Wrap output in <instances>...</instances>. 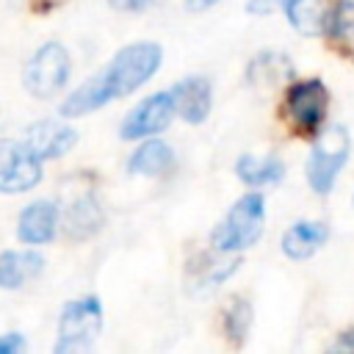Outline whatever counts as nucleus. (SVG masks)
<instances>
[{
	"instance_id": "1",
	"label": "nucleus",
	"mask_w": 354,
	"mask_h": 354,
	"mask_svg": "<svg viewBox=\"0 0 354 354\" xmlns=\"http://www.w3.org/2000/svg\"><path fill=\"white\" fill-rule=\"evenodd\" d=\"M158 66H160V47L152 41H138V44L119 50L113 61L108 64V69L94 77H97V86L105 102H111L116 97L136 91L141 83H147L158 72Z\"/></svg>"
},
{
	"instance_id": "2",
	"label": "nucleus",
	"mask_w": 354,
	"mask_h": 354,
	"mask_svg": "<svg viewBox=\"0 0 354 354\" xmlns=\"http://www.w3.org/2000/svg\"><path fill=\"white\" fill-rule=\"evenodd\" d=\"M263 218H266L263 196L260 194H246L243 199H238L230 207L227 218L213 230V235H210L213 249H218L224 254L249 249L263 232Z\"/></svg>"
},
{
	"instance_id": "3",
	"label": "nucleus",
	"mask_w": 354,
	"mask_h": 354,
	"mask_svg": "<svg viewBox=\"0 0 354 354\" xmlns=\"http://www.w3.org/2000/svg\"><path fill=\"white\" fill-rule=\"evenodd\" d=\"M69 77V55L61 44L55 41H47L41 44L33 58L28 61L25 72H22V80H25V88L39 97V100H47V97H55L64 83Z\"/></svg>"
},
{
	"instance_id": "4",
	"label": "nucleus",
	"mask_w": 354,
	"mask_h": 354,
	"mask_svg": "<svg viewBox=\"0 0 354 354\" xmlns=\"http://www.w3.org/2000/svg\"><path fill=\"white\" fill-rule=\"evenodd\" d=\"M348 158V133L346 127L335 124L329 130L321 133V138L313 147V155L307 160V180L313 185V191L326 194L335 185L337 171L346 166Z\"/></svg>"
},
{
	"instance_id": "5",
	"label": "nucleus",
	"mask_w": 354,
	"mask_h": 354,
	"mask_svg": "<svg viewBox=\"0 0 354 354\" xmlns=\"http://www.w3.org/2000/svg\"><path fill=\"white\" fill-rule=\"evenodd\" d=\"M100 326H102V310L94 296L69 301L61 313L55 351H86L100 335Z\"/></svg>"
},
{
	"instance_id": "6",
	"label": "nucleus",
	"mask_w": 354,
	"mask_h": 354,
	"mask_svg": "<svg viewBox=\"0 0 354 354\" xmlns=\"http://www.w3.org/2000/svg\"><path fill=\"white\" fill-rule=\"evenodd\" d=\"M285 113L290 119V124L304 133V136H315L321 130L324 113H326V88L321 80H301L293 83L288 88L285 97Z\"/></svg>"
},
{
	"instance_id": "7",
	"label": "nucleus",
	"mask_w": 354,
	"mask_h": 354,
	"mask_svg": "<svg viewBox=\"0 0 354 354\" xmlns=\"http://www.w3.org/2000/svg\"><path fill=\"white\" fill-rule=\"evenodd\" d=\"M41 180V160L19 141H0V191L22 194Z\"/></svg>"
},
{
	"instance_id": "8",
	"label": "nucleus",
	"mask_w": 354,
	"mask_h": 354,
	"mask_svg": "<svg viewBox=\"0 0 354 354\" xmlns=\"http://www.w3.org/2000/svg\"><path fill=\"white\" fill-rule=\"evenodd\" d=\"M171 116H174L171 91L152 94L127 113V119L122 122V138H144V136L160 133L169 127Z\"/></svg>"
},
{
	"instance_id": "9",
	"label": "nucleus",
	"mask_w": 354,
	"mask_h": 354,
	"mask_svg": "<svg viewBox=\"0 0 354 354\" xmlns=\"http://www.w3.org/2000/svg\"><path fill=\"white\" fill-rule=\"evenodd\" d=\"M77 141V133L64 124V122H55V119H44V122H36L33 127H28V149L44 160V158H61L64 152H69Z\"/></svg>"
},
{
	"instance_id": "10",
	"label": "nucleus",
	"mask_w": 354,
	"mask_h": 354,
	"mask_svg": "<svg viewBox=\"0 0 354 354\" xmlns=\"http://www.w3.org/2000/svg\"><path fill=\"white\" fill-rule=\"evenodd\" d=\"M171 100H174V113H180L191 124H199L210 113V100H213L210 83L205 77H188L171 88Z\"/></svg>"
},
{
	"instance_id": "11",
	"label": "nucleus",
	"mask_w": 354,
	"mask_h": 354,
	"mask_svg": "<svg viewBox=\"0 0 354 354\" xmlns=\"http://www.w3.org/2000/svg\"><path fill=\"white\" fill-rule=\"evenodd\" d=\"M55 224H58V207L47 199H39L33 205H28L19 216V227L17 235L22 243H47L55 235Z\"/></svg>"
},
{
	"instance_id": "12",
	"label": "nucleus",
	"mask_w": 354,
	"mask_h": 354,
	"mask_svg": "<svg viewBox=\"0 0 354 354\" xmlns=\"http://www.w3.org/2000/svg\"><path fill=\"white\" fill-rule=\"evenodd\" d=\"M44 268L41 254L36 252H3L0 254V288L19 290L25 282L36 279Z\"/></svg>"
},
{
	"instance_id": "13",
	"label": "nucleus",
	"mask_w": 354,
	"mask_h": 354,
	"mask_svg": "<svg viewBox=\"0 0 354 354\" xmlns=\"http://www.w3.org/2000/svg\"><path fill=\"white\" fill-rule=\"evenodd\" d=\"M326 235H329L326 224H321V221H299L282 235V252L288 257H293V260H304V257L315 254L324 246Z\"/></svg>"
},
{
	"instance_id": "14",
	"label": "nucleus",
	"mask_w": 354,
	"mask_h": 354,
	"mask_svg": "<svg viewBox=\"0 0 354 354\" xmlns=\"http://www.w3.org/2000/svg\"><path fill=\"white\" fill-rule=\"evenodd\" d=\"M290 25L304 36H318L326 30L329 6L326 0H285L282 3Z\"/></svg>"
},
{
	"instance_id": "15",
	"label": "nucleus",
	"mask_w": 354,
	"mask_h": 354,
	"mask_svg": "<svg viewBox=\"0 0 354 354\" xmlns=\"http://www.w3.org/2000/svg\"><path fill=\"white\" fill-rule=\"evenodd\" d=\"M174 163V152L169 144L163 141H144L133 158H130V171L144 174V177H158L163 171H169Z\"/></svg>"
},
{
	"instance_id": "16",
	"label": "nucleus",
	"mask_w": 354,
	"mask_h": 354,
	"mask_svg": "<svg viewBox=\"0 0 354 354\" xmlns=\"http://www.w3.org/2000/svg\"><path fill=\"white\" fill-rule=\"evenodd\" d=\"M235 171L238 177L246 183V185H271V183H279L282 174H285V166L282 160L277 158H260V155H241L238 163H235Z\"/></svg>"
},
{
	"instance_id": "17",
	"label": "nucleus",
	"mask_w": 354,
	"mask_h": 354,
	"mask_svg": "<svg viewBox=\"0 0 354 354\" xmlns=\"http://www.w3.org/2000/svg\"><path fill=\"white\" fill-rule=\"evenodd\" d=\"M224 324H227V335L232 340H243L246 332H249V324H252V307H249V301L246 299H232L227 304Z\"/></svg>"
},
{
	"instance_id": "18",
	"label": "nucleus",
	"mask_w": 354,
	"mask_h": 354,
	"mask_svg": "<svg viewBox=\"0 0 354 354\" xmlns=\"http://www.w3.org/2000/svg\"><path fill=\"white\" fill-rule=\"evenodd\" d=\"M100 218H102V213L97 210V205L83 199V202L72 205V210H69V232L72 235H86L100 224Z\"/></svg>"
},
{
	"instance_id": "19",
	"label": "nucleus",
	"mask_w": 354,
	"mask_h": 354,
	"mask_svg": "<svg viewBox=\"0 0 354 354\" xmlns=\"http://www.w3.org/2000/svg\"><path fill=\"white\" fill-rule=\"evenodd\" d=\"M326 30L337 39H348L354 36V3L340 0L335 8H329V19H326Z\"/></svg>"
},
{
	"instance_id": "20",
	"label": "nucleus",
	"mask_w": 354,
	"mask_h": 354,
	"mask_svg": "<svg viewBox=\"0 0 354 354\" xmlns=\"http://www.w3.org/2000/svg\"><path fill=\"white\" fill-rule=\"evenodd\" d=\"M22 348H25V337L19 332H11V335L0 337V354H19Z\"/></svg>"
},
{
	"instance_id": "21",
	"label": "nucleus",
	"mask_w": 354,
	"mask_h": 354,
	"mask_svg": "<svg viewBox=\"0 0 354 354\" xmlns=\"http://www.w3.org/2000/svg\"><path fill=\"white\" fill-rule=\"evenodd\" d=\"M285 0H252L249 3V11H254V14H271L277 6H282Z\"/></svg>"
},
{
	"instance_id": "22",
	"label": "nucleus",
	"mask_w": 354,
	"mask_h": 354,
	"mask_svg": "<svg viewBox=\"0 0 354 354\" xmlns=\"http://www.w3.org/2000/svg\"><path fill=\"white\" fill-rule=\"evenodd\" d=\"M149 0H111V6L116 8H127V11H136V8H144Z\"/></svg>"
},
{
	"instance_id": "23",
	"label": "nucleus",
	"mask_w": 354,
	"mask_h": 354,
	"mask_svg": "<svg viewBox=\"0 0 354 354\" xmlns=\"http://www.w3.org/2000/svg\"><path fill=\"white\" fill-rule=\"evenodd\" d=\"M213 3H218V0H185V6H188L191 11H202V8L213 6Z\"/></svg>"
}]
</instances>
